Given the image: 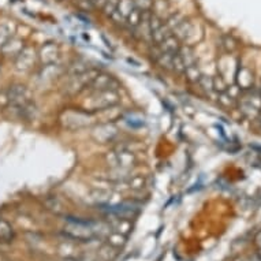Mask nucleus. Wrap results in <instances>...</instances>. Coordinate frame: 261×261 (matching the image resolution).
<instances>
[{"mask_svg": "<svg viewBox=\"0 0 261 261\" xmlns=\"http://www.w3.org/2000/svg\"><path fill=\"white\" fill-rule=\"evenodd\" d=\"M120 101L118 90H101V92H88V97L81 103V110L86 112L104 111L115 107Z\"/></svg>", "mask_w": 261, "mask_h": 261, "instance_id": "f257e3e1", "label": "nucleus"}, {"mask_svg": "<svg viewBox=\"0 0 261 261\" xmlns=\"http://www.w3.org/2000/svg\"><path fill=\"white\" fill-rule=\"evenodd\" d=\"M95 115L86 112L83 110H67L63 111L60 115V123L63 127L66 129H82V127H88L93 123Z\"/></svg>", "mask_w": 261, "mask_h": 261, "instance_id": "f03ea898", "label": "nucleus"}, {"mask_svg": "<svg viewBox=\"0 0 261 261\" xmlns=\"http://www.w3.org/2000/svg\"><path fill=\"white\" fill-rule=\"evenodd\" d=\"M64 233L70 238L77 241H90L95 237L93 227L86 221H77V220H69V224L64 227Z\"/></svg>", "mask_w": 261, "mask_h": 261, "instance_id": "7ed1b4c3", "label": "nucleus"}, {"mask_svg": "<svg viewBox=\"0 0 261 261\" xmlns=\"http://www.w3.org/2000/svg\"><path fill=\"white\" fill-rule=\"evenodd\" d=\"M99 74H100V70L95 67V66H92L89 70H86L85 73L80 74V76L70 77L69 85H67L69 92L70 93H73V95H76V93H81L82 90H86V88L89 86L90 82H92Z\"/></svg>", "mask_w": 261, "mask_h": 261, "instance_id": "20e7f679", "label": "nucleus"}, {"mask_svg": "<svg viewBox=\"0 0 261 261\" xmlns=\"http://www.w3.org/2000/svg\"><path fill=\"white\" fill-rule=\"evenodd\" d=\"M118 136H119V129L117 127V124L112 123V122L99 124L92 131V137H93V140L96 141L97 144L112 142V141L117 140Z\"/></svg>", "mask_w": 261, "mask_h": 261, "instance_id": "39448f33", "label": "nucleus"}, {"mask_svg": "<svg viewBox=\"0 0 261 261\" xmlns=\"http://www.w3.org/2000/svg\"><path fill=\"white\" fill-rule=\"evenodd\" d=\"M8 100L11 104H17V105H26V104L33 101V96L32 92L29 90L28 86L21 85V83H15L7 88Z\"/></svg>", "mask_w": 261, "mask_h": 261, "instance_id": "423d86ee", "label": "nucleus"}, {"mask_svg": "<svg viewBox=\"0 0 261 261\" xmlns=\"http://www.w3.org/2000/svg\"><path fill=\"white\" fill-rule=\"evenodd\" d=\"M118 88H119V81L115 77L100 71V74L90 82L86 90L88 92H101V90H118Z\"/></svg>", "mask_w": 261, "mask_h": 261, "instance_id": "0eeeda50", "label": "nucleus"}, {"mask_svg": "<svg viewBox=\"0 0 261 261\" xmlns=\"http://www.w3.org/2000/svg\"><path fill=\"white\" fill-rule=\"evenodd\" d=\"M36 60H37V52L33 47H25L20 52V55L15 58V70L20 73H26L33 69Z\"/></svg>", "mask_w": 261, "mask_h": 261, "instance_id": "6e6552de", "label": "nucleus"}, {"mask_svg": "<svg viewBox=\"0 0 261 261\" xmlns=\"http://www.w3.org/2000/svg\"><path fill=\"white\" fill-rule=\"evenodd\" d=\"M59 58H60V48H59V45L54 41L42 44L40 49L37 51V59L40 60L42 66H44V64L56 63Z\"/></svg>", "mask_w": 261, "mask_h": 261, "instance_id": "1a4fd4ad", "label": "nucleus"}, {"mask_svg": "<svg viewBox=\"0 0 261 261\" xmlns=\"http://www.w3.org/2000/svg\"><path fill=\"white\" fill-rule=\"evenodd\" d=\"M235 83L237 86L240 88L242 92L247 89H252L254 86V76L253 73L247 67H243V66H238L237 69V73H235Z\"/></svg>", "mask_w": 261, "mask_h": 261, "instance_id": "9d476101", "label": "nucleus"}, {"mask_svg": "<svg viewBox=\"0 0 261 261\" xmlns=\"http://www.w3.org/2000/svg\"><path fill=\"white\" fill-rule=\"evenodd\" d=\"M25 47H26V45H25L23 40L18 39V37H11V39L4 44V47L0 49V52L4 56H7V58H17Z\"/></svg>", "mask_w": 261, "mask_h": 261, "instance_id": "9b49d317", "label": "nucleus"}, {"mask_svg": "<svg viewBox=\"0 0 261 261\" xmlns=\"http://www.w3.org/2000/svg\"><path fill=\"white\" fill-rule=\"evenodd\" d=\"M63 73V69L58 64V63H52V64H44L41 69L39 70V78L41 81H52Z\"/></svg>", "mask_w": 261, "mask_h": 261, "instance_id": "f8f14e48", "label": "nucleus"}, {"mask_svg": "<svg viewBox=\"0 0 261 261\" xmlns=\"http://www.w3.org/2000/svg\"><path fill=\"white\" fill-rule=\"evenodd\" d=\"M151 11L164 21V18H167L172 13L171 3H170V0H153Z\"/></svg>", "mask_w": 261, "mask_h": 261, "instance_id": "ddd939ff", "label": "nucleus"}, {"mask_svg": "<svg viewBox=\"0 0 261 261\" xmlns=\"http://www.w3.org/2000/svg\"><path fill=\"white\" fill-rule=\"evenodd\" d=\"M115 151H117L118 159H119V167L131 170L134 165L137 164V156H136L134 152L124 151V149H120V151L115 149Z\"/></svg>", "mask_w": 261, "mask_h": 261, "instance_id": "4468645a", "label": "nucleus"}, {"mask_svg": "<svg viewBox=\"0 0 261 261\" xmlns=\"http://www.w3.org/2000/svg\"><path fill=\"white\" fill-rule=\"evenodd\" d=\"M181 45H182L181 40H179L178 37L172 33V35L168 36V37H167L164 41L161 42L159 47L163 49L164 52H167V54H170V55H175V54H178L179 52Z\"/></svg>", "mask_w": 261, "mask_h": 261, "instance_id": "2eb2a0df", "label": "nucleus"}, {"mask_svg": "<svg viewBox=\"0 0 261 261\" xmlns=\"http://www.w3.org/2000/svg\"><path fill=\"white\" fill-rule=\"evenodd\" d=\"M193 23L190 21H187V20H185V21L182 22L181 25H179L178 28L175 29L172 33L174 35L177 36L178 37L179 40H181V42L182 41H185L186 42H189V40H190V37H192L193 35Z\"/></svg>", "mask_w": 261, "mask_h": 261, "instance_id": "dca6fc26", "label": "nucleus"}, {"mask_svg": "<svg viewBox=\"0 0 261 261\" xmlns=\"http://www.w3.org/2000/svg\"><path fill=\"white\" fill-rule=\"evenodd\" d=\"M178 55L181 56L182 62L185 64V67H189V66H193L197 63V56H196V52L194 49L189 45V44H185V45H181V49H179Z\"/></svg>", "mask_w": 261, "mask_h": 261, "instance_id": "f3484780", "label": "nucleus"}, {"mask_svg": "<svg viewBox=\"0 0 261 261\" xmlns=\"http://www.w3.org/2000/svg\"><path fill=\"white\" fill-rule=\"evenodd\" d=\"M237 105H238V108H240V111L242 112V115H245V117L249 118V119H256V118L261 114L260 110H257L254 105H252V104L249 103L247 100H245V99H241V101L240 103H237Z\"/></svg>", "mask_w": 261, "mask_h": 261, "instance_id": "a211bd4d", "label": "nucleus"}, {"mask_svg": "<svg viewBox=\"0 0 261 261\" xmlns=\"http://www.w3.org/2000/svg\"><path fill=\"white\" fill-rule=\"evenodd\" d=\"M90 67H92V66L89 64V62L82 60V59H78V60H74V62L70 64L69 69H67V74H69L70 77L80 76V74L85 73L86 70H89Z\"/></svg>", "mask_w": 261, "mask_h": 261, "instance_id": "6ab92c4d", "label": "nucleus"}, {"mask_svg": "<svg viewBox=\"0 0 261 261\" xmlns=\"http://www.w3.org/2000/svg\"><path fill=\"white\" fill-rule=\"evenodd\" d=\"M170 35H172V32L165 26V23H163L160 28L156 29L155 32H152L151 39L152 41L155 42V45H160V44L164 41L165 39H167Z\"/></svg>", "mask_w": 261, "mask_h": 261, "instance_id": "aec40b11", "label": "nucleus"}, {"mask_svg": "<svg viewBox=\"0 0 261 261\" xmlns=\"http://www.w3.org/2000/svg\"><path fill=\"white\" fill-rule=\"evenodd\" d=\"M185 15L182 14V13H171V14L168 15L167 18H165V26L170 29L171 32H174L175 29L178 28L179 25L182 23V22L185 21Z\"/></svg>", "mask_w": 261, "mask_h": 261, "instance_id": "412c9836", "label": "nucleus"}, {"mask_svg": "<svg viewBox=\"0 0 261 261\" xmlns=\"http://www.w3.org/2000/svg\"><path fill=\"white\" fill-rule=\"evenodd\" d=\"M183 76L186 77V80H187L189 82L199 83L200 78H201V76H202V73H201V70H200L199 64L196 63V64H193V66L186 67Z\"/></svg>", "mask_w": 261, "mask_h": 261, "instance_id": "4be33fe9", "label": "nucleus"}, {"mask_svg": "<svg viewBox=\"0 0 261 261\" xmlns=\"http://www.w3.org/2000/svg\"><path fill=\"white\" fill-rule=\"evenodd\" d=\"M141 15H142L141 10H138L137 7L133 8L130 14L126 17L124 25H127L130 29H137L140 26V23H141Z\"/></svg>", "mask_w": 261, "mask_h": 261, "instance_id": "5701e85b", "label": "nucleus"}, {"mask_svg": "<svg viewBox=\"0 0 261 261\" xmlns=\"http://www.w3.org/2000/svg\"><path fill=\"white\" fill-rule=\"evenodd\" d=\"M133 8H136L134 0H119V3H118L117 13L120 15L122 18H123L124 21H126V17L130 14Z\"/></svg>", "mask_w": 261, "mask_h": 261, "instance_id": "b1692460", "label": "nucleus"}, {"mask_svg": "<svg viewBox=\"0 0 261 261\" xmlns=\"http://www.w3.org/2000/svg\"><path fill=\"white\" fill-rule=\"evenodd\" d=\"M92 197L100 205H108V202H110L111 200V193L107 189H95L92 192Z\"/></svg>", "mask_w": 261, "mask_h": 261, "instance_id": "393cba45", "label": "nucleus"}, {"mask_svg": "<svg viewBox=\"0 0 261 261\" xmlns=\"http://www.w3.org/2000/svg\"><path fill=\"white\" fill-rule=\"evenodd\" d=\"M127 186L131 190H142L146 186V179L142 175H131L127 179Z\"/></svg>", "mask_w": 261, "mask_h": 261, "instance_id": "a878e982", "label": "nucleus"}, {"mask_svg": "<svg viewBox=\"0 0 261 261\" xmlns=\"http://www.w3.org/2000/svg\"><path fill=\"white\" fill-rule=\"evenodd\" d=\"M13 37V28L6 22L0 23V49L4 47V44Z\"/></svg>", "mask_w": 261, "mask_h": 261, "instance_id": "bb28decb", "label": "nucleus"}, {"mask_svg": "<svg viewBox=\"0 0 261 261\" xmlns=\"http://www.w3.org/2000/svg\"><path fill=\"white\" fill-rule=\"evenodd\" d=\"M218 101L221 107H224V108H233L237 105V99H234L231 95H228L227 92L224 93H219L218 95Z\"/></svg>", "mask_w": 261, "mask_h": 261, "instance_id": "cd10ccee", "label": "nucleus"}, {"mask_svg": "<svg viewBox=\"0 0 261 261\" xmlns=\"http://www.w3.org/2000/svg\"><path fill=\"white\" fill-rule=\"evenodd\" d=\"M104 161L108 168H117L119 167V159H118V153L115 149L112 151H108L105 155H104Z\"/></svg>", "mask_w": 261, "mask_h": 261, "instance_id": "c85d7f7f", "label": "nucleus"}, {"mask_svg": "<svg viewBox=\"0 0 261 261\" xmlns=\"http://www.w3.org/2000/svg\"><path fill=\"white\" fill-rule=\"evenodd\" d=\"M228 89V85H227V81L223 78V77L218 74L216 77H213V90L219 95V93H224Z\"/></svg>", "mask_w": 261, "mask_h": 261, "instance_id": "c756f323", "label": "nucleus"}, {"mask_svg": "<svg viewBox=\"0 0 261 261\" xmlns=\"http://www.w3.org/2000/svg\"><path fill=\"white\" fill-rule=\"evenodd\" d=\"M13 228L6 220L0 219V240L8 241L13 238Z\"/></svg>", "mask_w": 261, "mask_h": 261, "instance_id": "7c9ffc66", "label": "nucleus"}, {"mask_svg": "<svg viewBox=\"0 0 261 261\" xmlns=\"http://www.w3.org/2000/svg\"><path fill=\"white\" fill-rule=\"evenodd\" d=\"M199 85L201 86V89L206 92V93H211V92H215L213 90V78L209 76H201L199 81Z\"/></svg>", "mask_w": 261, "mask_h": 261, "instance_id": "2f4dec72", "label": "nucleus"}, {"mask_svg": "<svg viewBox=\"0 0 261 261\" xmlns=\"http://www.w3.org/2000/svg\"><path fill=\"white\" fill-rule=\"evenodd\" d=\"M45 205H47V208H48V209H51L52 212H55V213H62L63 212L62 202L56 199V197H48V199L45 200Z\"/></svg>", "mask_w": 261, "mask_h": 261, "instance_id": "473e14b6", "label": "nucleus"}, {"mask_svg": "<svg viewBox=\"0 0 261 261\" xmlns=\"http://www.w3.org/2000/svg\"><path fill=\"white\" fill-rule=\"evenodd\" d=\"M221 45H223V48L226 52H234L235 49H237V41L234 40V37L231 36H223V39H221Z\"/></svg>", "mask_w": 261, "mask_h": 261, "instance_id": "72a5a7b5", "label": "nucleus"}, {"mask_svg": "<svg viewBox=\"0 0 261 261\" xmlns=\"http://www.w3.org/2000/svg\"><path fill=\"white\" fill-rule=\"evenodd\" d=\"M164 23V21L160 18V17H158V15H155L151 11V15H149V20H148V26H149V32H155L156 29H159L161 25Z\"/></svg>", "mask_w": 261, "mask_h": 261, "instance_id": "f704fd0d", "label": "nucleus"}, {"mask_svg": "<svg viewBox=\"0 0 261 261\" xmlns=\"http://www.w3.org/2000/svg\"><path fill=\"white\" fill-rule=\"evenodd\" d=\"M118 3H119V0H107L105 4L101 7L103 8V14L105 15V17H111V15L117 11Z\"/></svg>", "mask_w": 261, "mask_h": 261, "instance_id": "c9c22d12", "label": "nucleus"}, {"mask_svg": "<svg viewBox=\"0 0 261 261\" xmlns=\"http://www.w3.org/2000/svg\"><path fill=\"white\" fill-rule=\"evenodd\" d=\"M185 64L182 62L181 56H179L178 54L172 55V70H174L175 73H178V74H183V73H185Z\"/></svg>", "mask_w": 261, "mask_h": 261, "instance_id": "e433bc0d", "label": "nucleus"}, {"mask_svg": "<svg viewBox=\"0 0 261 261\" xmlns=\"http://www.w3.org/2000/svg\"><path fill=\"white\" fill-rule=\"evenodd\" d=\"M108 241H110V243L112 245V246H122L124 243V237L123 234L120 233H115V234H111L110 238H108Z\"/></svg>", "mask_w": 261, "mask_h": 261, "instance_id": "4c0bfd02", "label": "nucleus"}, {"mask_svg": "<svg viewBox=\"0 0 261 261\" xmlns=\"http://www.w3.org/2000/svg\"><path fill=\"white\" fill-rule=\"evenodd\" d=\"M134 4L141 11H151L153 0H134Z\"/></svg>", "mask_w": 261, "mask_h": 261, "instance_id": "58836bf2", "label": "nucleus"}, {"mask_svg": "<svg viewBox=\"0 0 261 261\" xmlns=\"http://www.w3.org/2000/svg\"><path fill=\"white\" fill-rule=\"evenodd\" d=\"M92 1H93L95 7H103L107 0H92Z\"/></svg>", "mask_w": 261, "mask_h": 261, "instance_id": "ea45409f", "label": "nucleus"}, {"mask_svg": "<svg viewBox=\"0 0 261 261\" xmlns=\"http://www.w3.org/2000/svg\"><path fill=\"white\" fill-rule=\"evenodd\" d=\"M256 243L261 247V231L256 235Z\"/></svg>", "mask_w": 261, "mask_h": 261, "instance_id": "a19ab883", "label": "nucleus"}, {"mask_svg": "<svg viewBox=\"0 0 261 261\" xmlns=\"http://www.w3.org/2000/svg\"><path fill=\"white\" fill-rule=\"evenodd\" d=\"M257 257H259V260L261 261V249H260V252H259V254H257Z\"/></svg>", "mask_w": 261, "mask_h": 261, "instance_id": "79ce46f5", "label": "nucleus"}]
</instances>
